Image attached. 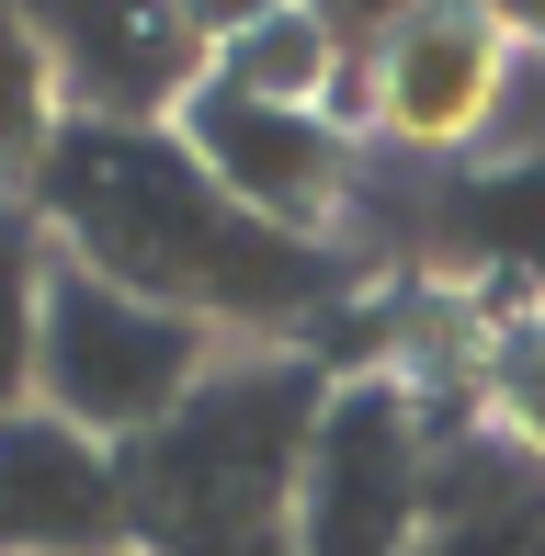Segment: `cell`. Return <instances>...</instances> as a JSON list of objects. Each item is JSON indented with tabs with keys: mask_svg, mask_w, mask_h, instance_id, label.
Instances as JSON below:
<instances>
[{
	"mask_svg": "<svg viewBox=\"0 0 545 556\" xmlns=\"http://www.w3.org/2000/svg\"><path fill=\"white\" fill-rule=\"evenodd\" d=\"M500 80H511V46L500 23L478 12H398L376 35V114L398 125L409 148H455L500 114Z\"/></svg>",
	"mask_w": 545,
	"mask_h": 556,
	"instance_id": "obj_8",
	"label": "cell"
},
{
	"mask_svg": "<svg viewBox=\"0 0 545 556\" xmlns=\"http://www.w3.org/2000/svg\"><path fill=\"white\" fill-rule=\"evenodd\" d=\"M489 409H500V432L523 454H545V318H511L489 341Z\"/></svg>",
	"mask_w": 545,
	"mask_h": 556,
	"instance_id": "obj_14",
	"label": "cell"
},
{
	"mask_svg": "<svg viewBox=\"0 0 545 556\" xmlns=\"http://www.w3.org/2000/svg\"><path fill=\"white\" fill-rule=\"evenodd\" d=\"M68 125H182L216 68V23L193 12H46Z\"/></svg>",
	"mask_w": 545,
	"mask_h": 556,
	"instance_id": "obj_6",
	"label": "cell"
},
{
	"mask_svg": "<svg viewBox=\"0 0 545 556\" xmlns=\"http://www.w3.org/2000/svg\"><path fill=\"white\" fill-rule=\"evenodd\" d=\"M0 556H137L126 454L46 409L0 420Z\"/></svg>",
	"mask_w": 545,
	"mask_h": 556,
	"instance_id": "obj_5",
	"label": "cell"
},
{
	"mask_svg": "<svg viewBox=\"0 0 545 556\" xmlns=\"http://www.w3.org/2000/svg\"><path fill=\"white\" fill-rule=\"evenodd\" d=\"M216 375V330L182 307H148V295L103 285L58 250V285H46V352H35V409L68 420L91 443H148L193 387Z\"/></svg>",
	"mask_w": 545,
	"mask_h": 556,
	"instance_id": "obj_3",
	"label": "cell"
},
{
	"mask_svg": "<svg viewBox=\"0 0 545 556\" xmlns=\"http://www.w3.org/2000/svg\"><path fill=\"white\" fill-rule=\"evenodd\" d=\"M35 216L80 273L228 330H284L330 307V250L262 227L170 125H68L35 170Z\"/></svg>",
	"mask_w": 545,
	"mask_h": 556,
	"instance_id": "obj_1",
	"label": "cell"
},
{
	"mask_svg": "<svg viewBox=\"0 0 545 556\" xmlns=\"http://www.w3.org/2000/svg\"><path fill=\"white\" fill-rule=\"evenodd\" d=\"M432 239H455L489 273H545V160H489L432 193Z\"/></svg>",
	"mask_w": 545,
	"mask_h": 556,
	"instance_id": "obj_11",
	"label": "cell"
},
{
	"mask_svg": "<svg viewBox=\"0 0 545 556\" xmlns=\"http://www.w3.org/2000/svg\"><path fill=\"white\" fill-rule=\"evenodd\" d=\"M330 375L318 364H228L182 397L148 443H126V511L170 556H262L295 522Z\"/></svg>",
	"mask_w": 545,
	"mask_h": 556,
	"instance_id": "obj_2",
	"label": "cell"
},
{
	"mask_svg": "<svg viewBox=\"0 0 545 556\" xmlns=\"http://www.w3.org/2000/svg\"><path fill=\"white\" fill-rule=\"evenodd\" d=\"M420 454H432V432H420L409 387H386V375L330 387L284 545L295 556H420Z\"/></svg>",
	"mask_w": 545,
	"mask_h": 556,
	"instance_id": "obj_4",
	"label": "cell"
},
{
	"mask_svg": "<svg viewBox=\"0 0 545 556\" xmlns=\"http://www.w3.org/2000/svg\"><path fill=\"white\" fill-rule=\"evenodd\" d=\"M58 137H68V91H58V58H46V23L0 12V170L35 182Z\"/></svg>",
	"mask_w": 545,
	"mask_h": 556,
	"instance_id": "obj_13",
	"label": "cell"
},
{
	"mask_svg": "<svg viewBox=\"0 0 545 556\" xmlns=\"http://www.w3.org/2000/svg\"><path fill=\"white\" fill-rule=\"evenodd\" d=\"M170 137L216 170V193H239V205H251L262 227H284V239H307V227L341 205V170H353V148H341L330 114L239 103V91H216V80L182 103V125H170Z\"/></svg>",
	"mask_w": 545,
	"mask_h": 556,
	"instance_id": "obj_7",
	"label": "cell"
},
{
	"mask_svg": "<svg viewBox=\"0 0 545 556\" xmlns=\"http://www.w3.org/2000/svg\"><path fill=\"white\" fill-rule=\"evenodd\" d=\"M46 285H58V239L35 205L0 193V420L35 409V352H46Z\"/></svg>",
	"mask_w": 545,
	"mask_h": 556,
	"instance_id": "obj_12",
	"label": "cell"
},
{
	"mask_svg": "<svg viewBox=\"0 0 545 556\" xmlns=\"http://www.w3.org/2000/svg\"><path fill=\"white\" fill-rule=\"evenodd\" d=\"M420 534L432 556H545V454H523L511 432H432Z\"/></svg>",
	"mask_w": 545,
	"mask_h": 556,
	"instance_id": "obj_9",
	"label": "cell"
},
{
	"mask_svg": "<svg viewBox=\"0 0 545 556\" xmlns=\"http://www.w3.org/2000/svg\"><path fill=\"white\" fill-rule=\"evenodd\" d=\"M341 23L330 12H239L216 23V91H239V103H284V114H318V91L341 80Z\"/></svg>",
	"mask_w": 545,
	"mask_h": 556,
	"instance_id": "obj_10",
	"label": "cell"
}]
</instances>
